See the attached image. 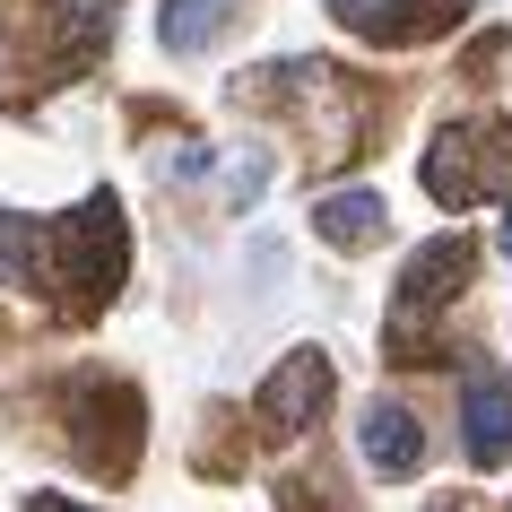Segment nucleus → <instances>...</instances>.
Here are the masks:
<instances>
[{
    "mask_svg": "<svg viewBox=\"0 0 512 512\" xmlns=\"http://www.w3.org/2000/svg\"><path fill=\"white\" fill-rule=\"evenodd\" d=\"M460 443L478 469H504L512 460V382L504 365H469L460 374Z\"/></svg>",
    "mask_w": 512,
    "mask_h": 512,
    "instance_id": "1",
    "label": "nucleus"
},
{
    "mask_svg": "<svg viewBox=\"0 0 512 512\" xmlns=\"http://www.w3.org/2000/svg\"><path fill=\"white\" fill-rule=\"evenodd\" d=\"M356 443H365V460H374L382 478H417V460H426V426H417L400 400L365 408V417H356Z\"/></svg>",
    "mask_w": 512,
    "mask_h": 512,
    "instance_id": "2",
    "label": "nucleus"
},
{
    "mask_svg": "<svg viewBox=\"0 0 512 512\" xmlns=\"http://www.w3.org/2000/svg\"><path fill=\"white\" fill-rule=\"evenodd\" d=\"M322 391H330V365L313 348H296L270 382H261V408H270V426H304V417L322 408Z\"/></svg>",
    "mask_w": 512,
    "mask_h": 512,
    "instance_id": "3",
    "label": "nucleus"
},
{
    "mask_svg": "<svg viewBox=\"0 0 512 512\" xmlns=\"http://www.w3.org/2000/svg\"><path fill=\"white\" fill-rule=\"evenodd\" d=\"M460 270H469V243H460V235L426 243V252L408 261V287H400V322H408V313H426V304H443V296H460Z\"/></svg>",
    "mask_w": 512,
    "mask_h": 512,
    "instance_id": "4",
    "label": "nucleus"
},
{
    "mask_svg": "<svg viewBox=\"0 0 512 512\" xmlns=\"http://www.w3.org/2000/svg\"><path fill=\"white\" fill-rule=\"evenodd\" d=\"M235 18H243V0H165L157 35H165V53H209Z\"/></svg>",
    "mask_w": 512,
    "mask_h": 512,
    "instance_id": "5",
    "label": "nucleus"
},
{
    "mask_svg": "<svg viewBox=\"0 0 512 512\" xmlns=\"http://www.w3.org/2000/svg\"><path fill=\"white\" fill-rule=\"evenodd\" d=\"M313 226H322L339 252H365V243L382 235V200H374V191H330L322 209H313Z\"/></svg>",
    "mask_w": 512,
    "mask_h": 512,
    "instance_id": "6",
    "label": "nucleus"
},
{
    "mask_svg": "<svg viewBox=\"0 0 512 512\" xmlns=\"http://www.w3.org/2000/svg\"><path fill=\"white\" fill-rule=\"evenodd\" d=\"M27 261H35V226L27 217H0V278H27Z\"/></svg>",
    "mask_w": 512,
    "mask_h": 512,
    "instance_id": "7",
    "label": "nucleus"
},
{
    "mask_svg": "<svg viewBox=\"0 0 512 512\" xmlns=\"http://www.w3.org/2000/svg\"><path fill=\"white\" fill-rule=\"evenodd\" d=\"M330 9H339V18H348V27H400V18H391V9H400V0H330Z\"/></svg>",
    "mask_w": 512,
    "mask_h": 512,
    "instance_id": "8",
    "label": "nucleus"
},
{
    "mask_svg": "<svg viewBox=\"0 0 512 512\" xmlns=\"http://www.w3.org/2000/svg\"><path fill=\"white\" fill-rule=\"evenodd\" d=\"M61 18H70V27H79V35H96V27H105V18H113V0H61Z\"/></svg>",
    "mask_w": 512,
    "mask_h": 512,
    "instance_id": "9",
    "label": "nucleus"
},
{
    "mask_svg": "<svg viewBox=\"0 0 512 512\" xmlns=\"http://www.w3.org/2000/svg\"><path fill=\"white\" fill-rule=\"evenodd\" d=\"M504 252H512V209H504Z\"/></svg>",
    "mask_w": 512,
    "mask_h": 512,
    "instance_id": "10",
    "label": "nucleus"
}]
</instances>
